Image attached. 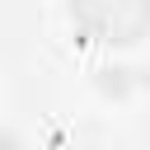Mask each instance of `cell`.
Here are the masks:
<instances>
[{"label": "cell", "instance_id": "6da1fadb", "mask_svg": "<svg viewBox=\"0 0 150 150\" xmlns=\"http://www.w3.org/2000/svg\"><path fill=\"white\" fill-rule=\"evenodd\" d=\"M75 23L94 38V42H141L150 28V0H70Z\"/></svg>", "mask_w": 150, "mask_h": 150}]
</instances>
